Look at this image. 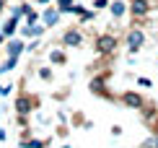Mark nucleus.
Segmentation results:
<instances>
[{"mask_svg": "<svg viewBox=\"0 0 158 148\" xmlns=\"http://www.w3.org/2000/svg\"><path fill=\"white\" fill-rule=\"evenodd\" d=\"M36 76L44 81V83H52V78H55V73H52V68H39Z\"/></svg>", "mask_w": 158, "mask_h": 148, "instance_id": "15", "label": "nucleus"}, {"mask_svg": "<svg viewBox=\"0 0 158 148\" xmlns=\"http://www.w3.org/2000/svg\"><path fill=\"white\" fill-rule=\"evenodd\" d=\"M150 11H153V5H150L148 0H130V13H132L135 24L140 21V18H145Z\"/></svg>", "mask_w": 158, "mask_h": 148, "instance_id": "5", "label": "nucleus"}, {"mask_svg": "<svg viewBox=\"0 0 158 148\" xmlns=\"http://www.w3.org/2000/svg\"><path fill=\"white\" fill-rule=\"evenodd\" d=\"M140 120L148 127H158V109H156L153 104H143L140 107Z\"/></svg>", "mask_w": 158, "mask_h": 148, "instance_id": "8", "label": "nucleus"}, {"mask_svg": "<svg viewBox=\"0 0 158 148\" xmlns=\"http://www.w3.org/2000/svg\"><path fill=\"white\" fill-rule=\"evenodd\" d=\"M13 68H18V57H13V55H8V60H5V63L0 65V73H10Z\"/></svg>", "mask_w": 158, "mask_h": 148, "instance_id": "14", "label": "nucleus"}, {"mask_svg": "<svg viewBox=\"0 0 158 148\" xmlns=\"http://www.w3.org/2000/svg\"><path fill=\"white\" fill-rule=\"evenodd\" d=\"M36 3H39V5H52L55 0H36Z\"/></svg>", "mask_w": 158, "mask_h": 148, "instance_id": "26", "label": "nucleus"}, {"mask_svg": "<svg viewBox=\"0 0 158 148\" xmlns=\"http://www.w3.org/2000/svg\"><path fill=\"white\" fill-rule=\"evenodd\" d=\"M127 11H130V3H127V0H109V13H111L114 18H122Z\"/></svg>", "mask_w": 158, "mask_h": 148, "instance_id": "10", "label": "nucleus"}, {"mask_svg": "<svg viewBox=\"0 0 158 148\" xmlns=\"http://www.w3.org/2000/svg\"><path fill=\"white\" fill-rule=\"evenodd\" d=\"M49 60H52L55 65H65V63H68V55H65L62 50H52V52H49Z\"/></svg>", "mask_w": 158, "mask_h": 148, "instance_id": "13", "label": "nucleus"}, {"mask_svg": "<svg viewBox=\"0 0 158 148\" xmlns=\"http://www.w3.org/2000/svg\"><path fill=\"white\" fill-rule=\"evenodd\" d=\"M124 42H127L130 55H137V52H140V47L145 44V31H143L137 24H132V29L127 31V39H124Z\"/></svg>", "mask_w": 158, "mask_h": 148, "instance_id": "1", "label": "nucleus"}, {"mask_svg": "<svg viewBox=\"0 0 158 148\" xmlns=\"http://www.w3.org/2000/svg\"><path fill=\"white\" fill-rule=\"evenodd\" d=\"M36 120H39V122H42V125H49V117H47V114H39Z\"/></svg>", "mask_w": 158, "mask_h": 148, "instance_id": "25", "label": "nucleus"}, {"mask_svg": "<svg viewBox=\"0 0 158 148\" xmlns=\"http://www.w3.org/2000/svg\"><path fill=\"white\" fill-rule=\"evenodd\" d=\"M16 89L13 83H0V96H10V91Z\"/></svg>", "mask_w": 158, "mask_h": 148, "instance_id": "20", "label": "nucleus"}, {"mask_svg": "<svg viewBox=\"0 0 158 148\" xmlns=\"http://www.w3.org/2000/svg\"><path fill=\"white\" fill-rule=\"evenodd\" d=\"M39 39H42V37H34V39H31V42L26 44V52H36V50H39V44H42Z\"/></svg>", "mask_w": 158, "mask_h": 148, "instance_id": "19", "label": "nucleus"}, {"mask_svg": "<svg viewBox=\"0 0 158 148\" xmlns=\"http://www.w3.org/2000/svg\"><path fill=\"white\" fill-rule=\"evenodd\" d=\"M78 18H81V24H88V21H94V18H96V11H85L83 8V13Z\"/></svg>", "mask_w": 158, "mask_h": 148, "instance_id": "18", "label": "nucleus"}, {"mask_svg": "<svg viewBox=\"0 0 158 148\" xmlns=\"http://www.w3.org/2000/svg\"><path fill=\"white\" fill-rule=\"evenodd\" d=\"M3 47H5V55H13V57H21V52H26L23 37H8Z\"/></svg>", "mask_w": 158, "mask_h": 148, "instance_id": "6", "label": "nucleus"}, {"mask_svg": "<svg viewBox=\"0 0 158 148\" xmlns=\"http://www.w3.org/2000/svg\"><path fill=\"white\" fill-rule=\"evenodd\" d=\"M21 24H23L21 18H16V16H10L8 21H5L3 26H0V31H3L5 37H16V31H18V26H21Z\"/></svg>", "mask_w": 158, "mask_h": 148, "instance_id": "11", "label": "nucleus"}, {"mask_svg": "<svg viewBox=\"0 0 158 148\" xmlns=\"http://www.w3.org/2000/svg\"><path fill=\"white\" fill-rule=\"evenodd\" d=\"M60 18H62V13H60V8H57L55 3H52V5H47V8L42 11V24L47 26V29L57 26V24H60Z\"/></svg>", "mask_w": 158, "mask_h": 148, "instance_id": "7", "label": "nucleus"}, {"mask_svg": "<svg viewBox=\"0 0 158 148\" xmlns=\"http://www.w3.org/2000/svg\"><path fill=\"white\" fill-rule=\"evenodd\" d=\"M39 21H42V13H39V11H34V8L26 13V18H23V24H39Z\"/></svg>", "mask_w": 158, "mask_h": 148, "instance_id": "16", "label": "nucleus"}, {"mask_svg": "<svg viewBox=\"0 0 158 148\" xmlns=\"http://www.w3.org/2000/svg\"><path fill=\"white\" fill-rule=\"evenodd\" d=\"M5 11V0H0V13H3Z\"/></svg>", "mask_w": 158, "mask_h": 148, "instance_id": "29", "label": "nucleus"}, {"mask_svg": "<svg viewBox=\"0 0 158 148\" xmlns=\"http://www.w3.org/2000/svg\"><path fill=\"white\" fill-rule=\"evenodd\" d=\"M119 102H122L124 107H130V109H140V107L145 104V99H143L137 91H124L122 96H119Z\"/></svg>", "mask_w": 158, "mask_h": 148, "instance_id": "9", "label": "nucleus"}, {"mask_svg": "<svg viewBox=\"0 0 158 148\" xmlns=\"http://www.w3.org/2000/svg\"><path fill=\"white\" fill-rule=\"evenodd\" d=\"M117 47H119V39H117L114 34H98V37H96V52H98L101 57L111 55Z\"/></svg>", "mask_w": 158, "mask_h": 148, "instance_id": "2", "label": "nucleus"}, {"mask_svg": "<svg viewBox=\"0 0 158 148\" xmlns=\"http://www.w3.org/2000/svg\"><path fill=\"white\" fill-rule=\"evenodd\" d=\"M91 94L109 96V91H106V81H104V78H94V81H91Z\"/></svg>", "mask_w": 158, "mask_h": 148, "instance_id": "12", "label": "nucleus"}, {"mask_svg": "<svg viewBox=\"0 0 158 148\" xmlns=\"http://www.w3.org/2000/svg\"><path fill=\"white\" fill-rule=\"evenodd\" d=\"M111 135L119 138V135H122V125H111Z\"/></svg>", "mask_w": 158, "mask_h": 148, "instance_id": "24", "label": "nucleus"}, {"mask_svg": "<svg viewBox=\"0 0 158 148\" xmlns=\"http://www.w3.org/2000/svg\"><path fill=\"white\" fill-rule=\"evenodd\" d=\"M104 8H109V0H94V11H104Z\"/></svg>", "mask_w": 158, "mask_h": 148, "instance_id": "21", "label": "nucleus"}, {"mask_svg": "<svg viewBox=\"0 0 158 148\" xmlns=\"http://www.w3.org/2000/svg\"><path fill=\"white\" fill-rule=\"evenodd\" d=\"M5 39H8V37H5V34H3V31H0V47H3V44H5Z\"/></svg>", "mask_w": 158, "mask_h": 148, "instance_id": "27", "label": "nucleus"}, {"mask_svg": "<svg viewBox=\"0 0 158 148\" xmlns=\"http://www.w3.org/2000/svg\"><path fill=\"white\" fill-rule=\"evenodd\" d=\"M83 42H85V37H83V31L78 29V26H75V29H68V31L60 37V44H62V47H81Z\"/></svg>", "mask_w": 158, "mask_h": 148, "instance_id": "4", "label": "nucleus"}, {"mask_svg": "<svg viewBox=\"0 0 158 148\" xmlns=\"http://www.w3.org/2000/svg\"><path fill=\"white\" fill-rule=\"evenodd\" d=\"M143 146H158V135H150V138H145V140H143Z\"/></svg>", "mask_w": 158, "mask_h": 148, "instance_id": "23", "label": "nucleus"}, {"mask_svg": "<svg viewBox=\"0 0 158 148\" xmlns=\"http://www.w3.org/2000/svg\"><path fill=\"white\" fill-rule=\"evenodd\" d=\"M75 0H55V5L60 8V13H70V8H73Z\"/></svg>", "mask_w": 158, "mask_h": 148, "instance_id": "17", "label": "nucleus"}, {"mask_svg": "<svg viewBox=\"0 0 158 148\" xmlns=\"http://www.w3.org/2000/svg\"><path fill=\"white\" fill-rule=\"evenodd\" d=\"M137 86H143V89H150V86H153V81L145 78V76H140V78H137Z\"/></svg>", "mask_w": 158, "mask_h": 148, "instance_id": "22", "label": "nucleus"}, {"mask_svg": "<svg viewBox=\"0 0 158 148\" xmlns=\"http://www.w3.org/2000/svg\"><path fill=\"white\" fill-rule=\"evenodd\" d=\"M34 109H36V99L34 96H29V94H18L16 96V114L18 117H29Z\"/></svg>", "mask_w": 158, "mask_h": 148, "instance_id": "3", "label": "nucleus"}, {"mask_svg": "<svg viewBox=\"0 0 158 148\" xmlns=\"http://www.w3.org/2000/svg\"><path fill=\"white\" fill-rule=\"evenodd\" d=\"M18 3H21V0H18Z\"/></svg>", "mask_w": 158, "mask_h": 148, "instance_id": "30", "label": "nucleus"}, {"mask_svg": "<svg viewBox=\"0 0 158 148\" xmlns=\"http://www.w3.org/2000/svg\"><path fill=\"white\" fill-rule=\"evenodd\" d=\"M3 140H5V130H3V127H0V143H3Z\"/></svg>", "mask_w": 158, "mask_h": 148, "instance_id": "28", "label": "nucleus"}]
</instances>
